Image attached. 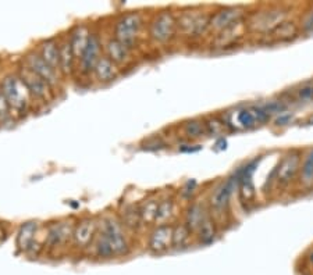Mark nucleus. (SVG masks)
I'll use <instances>...</instances> for the list:
<instances>
[{"label": "nucleus", "instance_id": "nucleus-1", "mask_svg": "<svg viewBox=\"0 0 313 275\" xmlns=\"http://www.w3.org/2000/svg\"><path fill=\"white\" fill-rule=\"evenodd\" d=\"M130 245L127 242L121 222L116 218H105L102 221L100 232L97 233L96 253L100 257L110 259L114 256H123L128 253Z\"/></svg>", "mask_w": 313, "mask_h": 275}, {"label": "nucleus", "instance_id": "nucleus-2", "mask_svg": "<svg viewBox=\"0 0 313 275\" xmlns=\"http://www.w3.org/2000/svg\"><path fill=\"white\" fill-rule=\"evenodd\" d=\"M2 95L9 103V106L18 113H25L31 103V93L24 85L21 78L17 75L6 76L2 84Z\"/></svg>", "mask_w": 313, "mask_h": 275}, {"label": "nucleus", "instance_id": "nucleus-3", "mask_svg": "<svg viewBox=\"0 0 313 275\" xmlns=\"http://www.w3.org/2000/svg\"><path fill=\"white\" fill-rule=\"evenodd\" d=\"M141 28H142V18L140 13H127L116 24L114 35L120 42L127 45L128 48H132L140 35Z\"/></svg>", "mask_w": 313, "mask_h": 275}, {"label": "nucleus", "instance_id": "nucleus-4", "mask_svg": "<svg viewBox=\"0 0 313 275\" xmlns=\"http://www.w3.org/2000/svg\"><path fill=\"white\" fill-rule=\"evenodd\" d=\"M24 67L28 68L29 71H32L33 74L41 76V78H42L45 82H48L52 88L56 87L57 82H59L57 71L53 70V68L41 57L39 53H35V52L28 53L27 56H25V59H24Z\"/></svg>", "mask_w": 313, "mask_h": 275}, {"label": "nucleus", "instance_id": "nucleus-5", "mask_svg": "<svg viewBox=\"0 0 313 275\" xmlns=\"http://www.w3.org/2000/svg\"><path fill=\"white\" fill-rule=\"evenodd\" d=\"M286 13L280 9H271V10L260 11L251 17L249 27L258 32H271L275 27H279L284 20Z\"/></svg>", "mask_w": 313, "mask_h": 275}, {"label": "nucleus", "instance_id": "nucleus-6", "mask_svg": "<svg viewBox=\"0 0 313 275\" xmlns=\"http://www.w3.org/2000/svg\"><path fill=\"white\" fill-rule=\"evenodd\" d=\"M20 78L24 82V85L27 87V89L31 93V96L37 97L39 100L44 102H50L52 100V87L49 85L48 82H45L41 76L37 74H33L32 71H29L28 68H22L20 72Z\"/></svg>", "mask_w": 313, "mask_h": 275}, {"label": "nucleus", "instance_id": "nucleus-7", "mask_svg": "<svg viewBox=\"0 0 313 275\" xmlns=\"http://www.w3.org/2000/svg\"><path fill=\"white\" fill-rule=\"evenodd\" d=\"M177 21L171 13L163 11L155 18L151 25V36L157 42H167L168 39L173 38L176 32Z\"/></svg>", "mask_w": 313, "mask_h": 275}, {"label": "nucleus", "instance_id": "nucleus-8", "mask_svg": "<svg viewBox=\"0 0 313 275\" xmlns=\"http://www.w3.org/2000/svg\"><path fill=\"white\" fill-rule=\"evenodd\" d=\"M209 22H211V18L207 16H203L200 13H195V11H189V13H184L177 24L185 35L198 36L209 27Z\"/></svg>", "mask_w": 313, "mask_h": 275}, {"label": "nucleus", "instance_id": "nucleus-9", "mask_svg": "<svg viewBox=\"0 0 313 275\" xmlns=\"http://www.w3.org/2000/svg\"><path fill=\"white\" fill-rule=\"evenodd\" d=\"M244 14H245V10L242 7H227V9H223V10H220L212 17L209 27L222 32L223 29L230 28L234 24L242 21Z\"/></svg>", "mask_w": 313, "mask_h": 275}, {"label": "nucleus", "instance_id": "nucleus-10", "mask_svg": "<svg viewBox=\"0 0 313 275\" xmlns=\"http://www.w3.org/2000/svg\"><path fill=\"white\" fill-rule=\"evenodd\" d=\"M100 49H102V44H100L99 35L92 33L85 52L80 57V68H81L84 74H88V72H92L95 70V65L99 61V59L102 57L100 56Z\"/></svg>", "mask_w": 313, "mask_h": 275}, {"label": "nucleus", "instance_id": "nucleus-11", "mask_svg": "<svg viewBox=\"0 0 313 275\" xmlns=\"http://www.w3.org/2000/svg\"><path fill=\"white\" fill-rule=\"evenodd\" d=\"M173 231L174 228L170 225H159L152 232L148 242V246L152 252L162 253L164 250H167L173 245Z\"/></svg>", "mask_w": 313, "mask_h": 275}, {"label": "nucleus", "instance_id": "nucleus-12", "mask_svg": "<svg viewBox=\"0 0 313 275\" xmlns=\"http://www.w3.org/2000/svg\"><path fill=\"white\" fill-rule=\"evenodd\" d=\"M239 179H241L239 178V173L237 171L232 177L227 179L226 182H223L222 185L213 192L211 202L212 206H213L215 209H223V207L228 203L232 192H234L235 188L239 185Z\"/></svg>", "mask_w": 313, "mask_h": 275}, {"label": "nucleus", "instance_id": "nucleus-13", "mask_svg": "<svg viewBox=\"0 0 313 275\" xmlns=\"http://www.w3.org/2000/svg\"><path fill=\"white\" fill-rule=\"evenodd\" d=\"M73 232L74 229L70 222H57L49 229L46 243L49 245V248H57L60 245H64L70 237H73Z\"/></svg>", "mask_w": 313, "mask_h": 275}, {"label": "nucleus", "instance_id": "nucleus-14", "mask_svg": "<svg viewBox=\"0 0 313 275\" xmlns=\"http://www.w3.org/2000/svg\"><path fill=\"white\" fill-rule=\"evenodd\" d=\"M96 232V224L91 218L82 220L73 232V241L78 248H87Z\"/></svg>", "mask_w": 313, "mask_h": 275}, {"label": "nucleus", "instance_id": "nucleus-15", "mask_svg": "<svg viewBox=\"0 0 313 275\" xmlns=\"http://www.w3.org/2000/svg\"><path fill=\"white\" fill-rule=\"evenodd\" d=\"M95 76L100 84H108V82L114 81L119 76V68L117 64H114L108 56H102L99 61L95 65Z\"/></svg>", "mask_w": 313, "mask_h": 275}, {"label": "nucleus", "instance_id": "nucleus-16", "mask_svg": "<svg viewBox=\"0 0 313 275\" xmlns=\"http://www.w3.org/2000/svg\"><path fill=\"white\" fill-rule=\"evenodd\" d=\"M106 53L108 57L114 64H125L131 59V48L123 42H120L119 39H110L106 45Z\"/></svg>", "mask_w": 313, "mask_h": 275}, {"label": "nucleus", "instance_id": "nucleus-17", "mask_svg": "<svg viewBox=\"0 0 313 275\" xmlns=\"http://www.w3.org/2000/svg\"><path fill=\"white\" fill-rule=\"evenodd\" d=\"M244 32H245V25L242 24V21L237 22V24H234L230 28L223 29L220 35H217L216 41H215V46H217V48H227L230 45H234L242 38Z\"/></svg>", "mask_w": 313, "mask_h": 275}, {"label": "nucleus", "instance_id": "nucleus-18", "mask_svg": "<svg viewBox=\"0 0 313 275\" xmlns=\"http://www.w3.org/2000/svg\"><path fill=\"white\" fill-rule=\"evenodd\" d=\"M89 38H91V33H89V29H88L87 25H77L73 31H71L70 36V45L73 48V52L76 54V57H81L82 53L85 52L87 49V45L89 42Z\"/></svg>", "mask_w": 313, "mask_h": 275}, {"label": "nucleus", "instance_id": "nucleus-19", "mask_svg": "<svg viewBox=\"0 0 313 275\" xmlns=\"http://www.w3.org/2000/svg\"><path fill=\"white\" fill-rule=\"evenodd\" d=\"M39 54L53 70H60V48L57 46V42L54 39L44 41L41 44Z\"/></svg>", "mask_w": 313, "mask_h": 275}, {"label": "nucleus", "instance_id": "nucleus-20", "mask_svg": "<svg viewBox=\"0 0 313 275\" xmlns=\"http://www.w3.org/2000/svg\"><path fill=\"white\" fill-rule=\"evenodd\" d=\"M298 168H299V156L298 154L287 156L277 170V179L283 183L291 181L295 177Z\"/></svg>", "mask_w": 313, "mask_h": 275}, {"label": "nucleus", "instance_id": "nucleus-21", "mask_svg": "<svg viewBox=\"0 0 313 275\" xmlns=\"http://www.w3.org/2000/svg\"><path fill=\"white\" fill-rule=\"evenodd\" d=\"M38 229V222L28 221L25 222L18 232L17 237V246L21 250H28L32 246L33 241H35V233Z\"/></svg>", "mask_w": 313, "mask_h": 275}, {"label": "nucleus", "instance_id": "nucleus-22", "mask_svg": "<svg viewBox=\"0 0 313 275\" xmlns=\"http://www.w3.org/2000/svg\"><path fill=\"white\" fill-rule=\"evenodd\" d=\"M60 71L63 74H71L73 68H74V60H76V54L73 52L70 41H64L63 44L60 45Z\"/></svg>", "mask_w": 313, "mask_h": 275}, {"label": "nucleus", "instance_id": "nucleus-23", "mask_svg": "<svg viewBox=\"0 0 313 275\" xmlns=\"http://www.w3.org/2000/svg\"><path fill=\"white\" fill-rule=\"evenodd\" d=\"M271 38L277 41V42H287V41H291V39L297 38L298 35V28L294 22H287L283 21L271 31Z\"/></svg>", "mask_w": 313, "mask_h": 275}, {"label": "nucleus", "instance_id": "nucleus-24", "mask_svg": "<svg viewBox=\"0 0 313 275\" xmlns=\"http://www.w3.org/2000/svg\"><path fill=\"white\" fill-rule=\"evenodd\" d=\"M157 209H159V202L156 200H148L140 207V218L141 222L144 224H151L156 221Z\"/></svg>", "mask_w": 313, "mask_h": 275}, {"label": "nucleus", "instance_id": "nucleus-25", "mask_svg": "<svg viewBox=\"0 0 313 275\" xmlns=\"http://www.w3.org/2000/svg\"><path fill=\"white\" fill-rule=\"evenodd\" d=\"M205 218L206 217L203 214V209L199 205H194L189 209L188 214H187V228L189 231L199 228Z\"/></svg>", "mask_w": 313, "mask_h": 275}, {"label": "nucleus", "instance_id": "nucleus-26", "mask_svg": "<svg viewBox=\"0 0 313 275\" xmlns=\"http://www.w3.org/2000/svg\"><path fill=\"white\" fill-rule=\"evenodd\" d=\"M216 237V228H215V222L212 221L211 218L206 217L203 222L200 224L199 227V239L203 243H211Z\"/></svg>", "mask_w": 313, "mask_h": 275}, {"label": "nucleus", "instance_id": "nucleus-27", "mask_svg": "<svg viewBox=\"0 0 313 275\" xmlns=\"http://www.w3.org/2000/svg\"><path fill=\"white\" fill-rule=\"evenodd\" d=\"M184 132L188 138H200L206 134V125L198 120H192L184 124Z\"/></svg>", "mask_w": 313, "mask_h": 275}, {"label": "nucleus", "instance_id": "nucleus-28", "mask_svg": "<svg viewBox=\"0 0 313 275\" xmlns=\"http://www.w3.org/2000/svg\"><path fill=\"white\" fill-rule=\"evenodd\" d=\"M173 214V202L171 200H163L162 203H159V209H157L156 222L163 224L166 222Z\"/></svg>", "mask_w": 313, "mask_h": 275}, {"label": "nucleus", "instance_id": "nucleus-29", "mask_svg": "<svg viewBox=\"0 0 313 275\" xmlns=\"http://www.w3.org/2000/svg\"><path fill=\"white\" fill-rule=\"evenodd\" d=\"M189 229L187 225H180V227L174 228L173 231V246L174 248H183L185 242L188 241Z\"/></svg>", "mask_w": 313, "mask_h": 275}, {"label": "nucleus", "instance_id": "nucleus-30", "mask_svg": "<svg viewBox=\"0 0 313 275\" xmlns=\"http://www.w3.org/2000/svg\"><path fill=\"white\" fill-rule=\"evenodd\" d=\"M141 222L140 218V209H134V207H128L124 213V218H123V224L128 225V227H136Z\"/></svg>", "mask_w": 313, "mask_h": 275}, {"label": "nucleus", "instance_id": "nucleus-31", "mask_svg": "<svg viewBox=\"0 0 313 275\" xmlns=\"http://www.w3.org/2000/svg\"><path fill=\"white\" fill-rule=\"evenodd\" d=\"M238 123L242 125L244 128H252L256 124V119H255L254 111L251 110H242L238 113Z\"/></svg>", "mask_w": 313, "mask_h": 275}, {"label": "nucleus", "instance_id": "nucleus-32", "mask_svg": "<svg viewBox=\"0 0 313 275\" xmlns=\"http://www.w3.org/2000/svg\"><path fill=\"white\" fill-rule=\"evenodd\" d=\"M262 108L270 115V114L283 113L286 110V104H283L281 102H269L266 103L265 106H262Z\"/></svg>", "mask_w": 313, "mask_h": 275}, {"label": "nucleus", "instance_id": "nucleus-33", "mask_svg": "<svg viewBox=\"0 0 313 275\" xmlns=\"http://www.w3.org/2000/svg\"><path fill=\"white\" fill-rule=\"evenodd\" d=\"M205 125L206 132L211 134V135H219V134H222L223 128H224V124H222L219 120H211V121H207V124Z\"/></svg>", "mask_w": 313, "mask_h": 275}, {"label": "nucleus", "instance_id": "nucleus-34", "mask_svg": "<svg viewBox=\"0 0 313 275\" xmlns=\"http://www.w3.org/2000/svg\"><path fill=\"white\" fill-rule=\"evenodd\" d=\"M303 178L306 181H312L313 179V151L308 156L305 166H303Z\"/></svg>", "mask_w": 313, "mask_h": 275}, {"label": "nucleus", "instance_id": "nucleus-35", "mask_svg": "<svg viewBox=\"0 0 313 275\" xmlns=\"http://www.w3.org/2000/svg\"><path fill=\"white\" fill-rule=\"evenodd\" d=\"M298 96H299V99H303V100L313 99V84H309V85H305L303 88H301L298 91Z\"/></svg>", "mask_w": 313, "mask_h": 275}, {"label": "nucleus", "instance_id": "nucleus-36", "mask_svg": "<svg viewBox=\"0 0 313 275\" xmlns=\"http://www.w3.org/2000/svg\"><path fill=\"white\" fill-rule=\"evenodd\" d=\"M9 110H10L9 103L5 99V96L0 93V121H3V120H6V117H9Z\"/></svg>", "mask_w": 313, "mask_h": 275}, {"label": "nucleus", "instance_id": "nucleus-37", "mask_svg": "<svg viewBox=\"0 0 313 275\" xmlns=\"http://www.w3.org/2000/svg\"><path fill=\"white\" fill-rule=\"evenodd\" d=\"M252 111H254V115L255 119H256V123H266L267 120H269V114L266 113L265 110L262 107H254L252 108Z\"/></svg>", "mask_w": 313, "mask_h": 275}, {"label": "nucleus", "instance_id": "nucleus-38", "mask_svg": "<svg viewBox=\"0 0 313 275\" xmlns=\"http://www.w3.org/2000/svg\"><path fill=\"white\" fill-rule=\"evenodd\" d=\"M292 117L290 115V114H281L279 119L275 120V124L277 125H287L291 123Z\"/></svg>", "mask_w": 313, "mask_h": 275}, {"label": "nucleus", "instance_id": "nucleus-39", "mask_svg": "<svg viewBox=\"0 0 313 275\" xmlns=\"http://www.w3.org/2000/svg\"><path fill=\"white\" fill-rule=\"evenodd\" d=\"M3 238H5V232H3V229L0 228V242L3 241Z\"/></svg>", "mask_w": 313, "mask_h": 275}, {"label": "nucleus", "instance_id": "nucleus-40", "mask_svg": "<svg viewBox=\"0 0 313 275\" xmlns=\"http://www.w3.org/2000/svg\"><path fill=\"white\" fill-rule=\"evenodd\" d=\"M310 261H312V263H313V252H312V253H310Z\"/></svg>", "mask_w": 313, "mask_h": 275}]
</instances>
